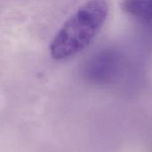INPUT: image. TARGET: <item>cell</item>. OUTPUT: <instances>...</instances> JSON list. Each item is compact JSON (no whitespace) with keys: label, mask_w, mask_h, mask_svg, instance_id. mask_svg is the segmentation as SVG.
I'll return each mask as SVG.
<instances>
[{"label":"cell","mask_w":152,"mask_h":152,"mask_svg":"<svg viewBox=\"0 0 152 152\" xmlns=\"http://www.w3.org/2000/svg\"><path fill=\"white\" fill-rule=\"evenodd\" d=\"M109 12L106 0H89L62 25L50 44L51 56L69 59L86 48L103 26Z\"/></svg>","instance_id":"1"},{"label":"cell","mask_w":152,"mask_h":152,"mask_svg":"<svg viewBox=\"0 0 152 152\" xmlns=\"http://www.w3.org/2000/svg\"><path fill=\"white\" fill-rule=\"evenodd\" d=\"M118 61L119 56L116 52H102L90 60L87 66V71L91 76L97 77L109 76L116 69Z\"/></svg>","instance_id":"2"},{"label":"cell","mask_w":152,"mask_h":152,"mask_svg":"<svg viewBox=\"0 0 152 152\" xmlns=\"http://www.w3.org/2000/svg\"><path fill=\"white\" fill-rule=\"evenodd\" d=\"M122 8L142 21H152V0H124Z\"/></svg>","instance_id":"3"}]
</instances>
